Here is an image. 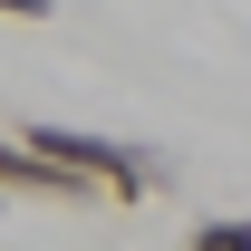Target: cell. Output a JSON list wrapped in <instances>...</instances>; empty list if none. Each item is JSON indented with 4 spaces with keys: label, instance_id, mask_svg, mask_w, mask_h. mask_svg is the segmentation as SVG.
<instances>
[{
    "label": "cell",
    "instance_id": "cell-1",
    "mask_svg": "<svg viewBox=\"0 0 251 251\" xmlns=\"http://www.w3.org/2000/svg\"><path fill=\"white\" fill-rule=\"evenodd\" d=\"M39 155H58L68 174H87L97 193H116V203H145V193H164V164H145L135 145H106V135H87V126H29Z\"/></svg>",
    "mask_w": 251,
    "mask_h": 251
},
{
    "label": "cell",
    "instance_id": "cell-2",
    "mask_svg": "<svg viewBox=\"0 0 251 251\" xmlns=\"http://www.w3.org/2000/svg\"><path fill=\"white\" fill-rule=\"evenodd\" d=\"M184 251H251V222H242V213H232V222H193Z\"/></svg>",
    "mask_w": 251,
    "mask_h": 251
},
{
    "label": "cell",
    "instance_id": "cell-3",
    "mask_svg": "<svg viewBox=\"0 0 251 251\" xmlns=\"http://www.w3.org/2000/svg\"><path fill=\"white\" fill-rule=\"evenodd\" d=\"M58 0H0V20H49Z\"/></svg>",
    "mask_w": 251,
    "mask_h": 251
}]
</instances>
